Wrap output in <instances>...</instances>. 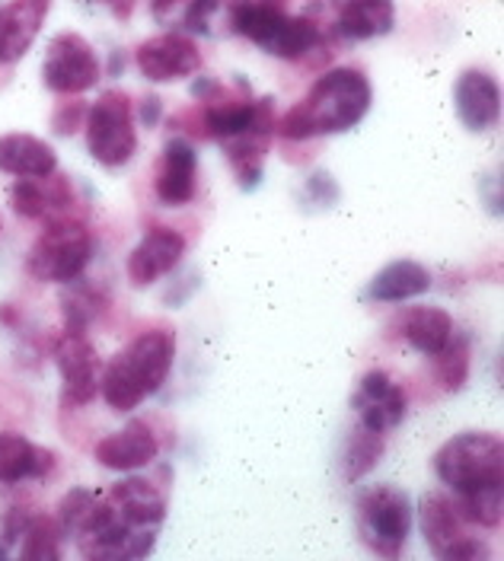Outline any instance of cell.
Segmentation results:
<instances>
[{"mask_svg": "<svg viewBox=\"0 0 504 561\" xmlns=\"http://www.w3.org/2000/svg\"><path fill=\"white\" fill-rule=\"evenodd\" d=\"M55 170H58V157L48 140L23 131L0 135V173L26 179V175H48Z\"/></svg>", "mask_w": 504, "mask_h": 561, "instance_id": "24", "label": "cell"}, {"mask_svg": "<svg viewBox=\"0 0 504 561\" xmlns=\"http://www.w3.org/2000/svg\"><path fill=\"white\" fill-rule=\"evenodd\" d=\"M51 0H7L0 7V65H16L26 58L45 26Z\"/></svg>", "mask_w": 504, "mask_h": 561, "instance_id": "17", "label": "cell"}, {"mask_svg": "<svg viewBox=\"0 0 504 561\" xmlns=\"http://www.w3.org/2000/svg\"><path fill=\"white\" fill-rule=\"evenodd\" d=\"M55 364L65 380V405H90L100 392V357L83 329H61L55 339Z\"/></svg>", "mask_w": 504, "mask_h": 561, "instance_id": "10", "label": "cell"}, {"mask_svg": "<svg viewBox=\"0 0 504 561\" xmlns=\"http://www.w3.org/2000/svg\"><path fill=\"white\" fill-rule=\"evenodd\" d=\"M419 529L428 542L437 559L444 561H479L489 559V546L472 536L467 529V520L460 517L454 497L440 494V491H428L419 501Z\"/></svg>", "mask_w": 504, "mask_h": 561, "instance_id": "8", "label": "cell"}, {"mask_svg": "<svg viewBox=\"0 0 504 561\" xmlns=\"http://www.w3.org/2000/svg\"><path fill=\"white\" fill-rule=\"evenodd\" d=\"M185 255V237L170 227H153L147 230L145 240L128 252L125 272L135 287H150L160 278H167Z\"/></svg>", "mask_w": 504, "mask_h": 561, "instance_id": "13", "label": "cell"}, {"mask_svg": "<svg viewBox=\"0 0 504 561\" xmlns=\"http://www.w3.org/2000/svg\"><path fill=\"white\" fill-rule=\"evenodd\" d=\"M103 77L100 58L93 45L77 33L55 35L45 48L42 61V83L58 96H80L93 90Z\"/></svg>", "mask_w": 504, "mask_h": 561, "instance_id": "9", "label": "cell"}, {"mask_svg": "<svg viewBox=\"0 0 504 561\" xmlns=\"http://www.w3.org/2000/svg\"><path fill=\"white\" fill-rule=\"evenodd\" d=\"M230 23L233 33L282 61H300L320 45V26L307 16L285 13L278 0H240Z\"/></svg>", "mask_w": 504, "mask_h": 561, "instance_id": "3", "label": "cell"}, {"mask_svg": "<svg viewBox=\"0 0 504 561\" xmlns=\"http://www.w3.org/2000/svg\"><path fill=\"white\" fill-rule=\"evenodd\" d=\"M160 454V444H157V434L147 427L145 421H128L125 427L106 434L96 447L93 456L103 469L112 472H138L150 466Z\"/></svg>", "mask_w": 504, "mask_h": 561, "instance_id": "16", "label": "cell"}, {"mask_svg": "<svg viewBox=\"0 0 504 561\" xmlns=\"http://www.w3.org/2000/svg\"><path fill=\"white\" fill-rule=\"evenodd\" d=\"M387 454V431H377L370 424L358 421L348 437H345V450H342V479L348 485H358L367 472H374V466L380 462V456Z\"/></svg>", "mask_w": 504, "mask_h": 561, "instance_id": "26", "label": "cell"}, {"mask_svg": "<svg viewBox=\"0 0 504 561\" xmlns=\"http://www.w3.org/2000/svg\"><path fill=\"white\" fill-rule=\"evenodd\" d=\"M58 520L65 526V536L80 542V539H87V536L115 524L118 514H115L112 501L106 497V491L73 489L58 504Z\"/></svg>", "mask_w": 504, "mask_h": 561, "instance_id": "22", "label": "cell"}, {"mask_svg": "<svg viewBox=\"0 0 504 561\" xmlns=\"http://www.w3.org/2000/svg\"><path fill=\"white\" fill-rule=\"evenodd\" d=\"M402 335L415 351L434 357L454 335V319L440 307H412L402 316Z\"/></svg>", "mask_w": 504, "mask_h": 561, "instance_id": "27", "label": "cell"}, {"mask_svg": "<svg viewBox=\"0 0 504 561\" xmlns=\"http://www.w3.org/2000/svg\"><path fill=\"white\" fill-rule=\"evenodd\" d=\"M157 108H160V103H157L153 96H147L145 103H141V118H145V125H157Z\"/></svg>", "mask_w": 504, "mask_h": 561, "instance_id": "35", "label": "cell"}, {"mask_svg": "<svg viewBox=\"0 0 504 561\" xmlns=\"http://www.w3.org/2000/svg\"><path fill=\"white\" fill-rule=\"evenodd\" d=\"M217 0H150V16L176 33H208Z\"/></svg>", "mask_w": 504, "mask_h": 561, "instance_id": "28", "label": "cell"}, {"mask_svg": "<svg viewBox=\"0 0 504 561\" xmlns=\"http://www.w3.org/2000/svg\"><path fill=\"white\" fill-rule=\"evenodd\" d=\"M100 3H106L108 10H112L118 20H128V16H131V10H135V0H100Z\"/></svg>", "mask_w": 504, "mask_h": 561, "instance_id": "34", "label": "cell"}, {"mask_svg": "<svg viewBox=\"0 0 504 561\" xmlns=\"http://www.w3.org/2000/svg\"><path fill=\"white\" fill-rule=\"evenodd\" d=\"M370 103L374 90L360 70L332 68L310 87V93L300 103L290 105L282 122H275V131L285 140L342 135L370 112Z\"/></svg>", "mask_w": 504, "mask_h": 561, "instance_id": "1", "label": "cell"}, {"mask_svg": "<svg viewBox=\"0 0 504 561\" xmlns=\"http://www.w3.org/2000/svg\"><path fill=\"white\" fill-rule=\"evenodd\" d=\"M176 360V332L147 329L118 351L100 374V392L112 412H135L153 392H160Z\"/></svg>", "mask_w": 504, "mask_h": 561, "instance_id": "2", "label": "cell"}, {"mask_svg": "<svg viewBox=\"0 0 504 561\" xmlns=\"http://www.w3.org/2000/svg\"><path fill=\"white\" fill-rule=\"evenodd\" d=\"M93 255V233L90 227L73 217L71 210L48 217L45 230L26 255V272L42 284H68L80 278Z\"/></svg>", "mask_w": 504, "mask_h": 561, "instance_id": "5", "label": "cell"}, {"mask_svg": "<svg viewBox=\"0 0 504 561\" xmlns=\"http://www.w3.org/2000/svg\"><path fill=\"white\" fill-rule=\"evenodd\" d=\"M135 65L150 83H176L202 70V51L188 33H160L147 38L135 51Z\"/></svg>", "mask_w": 504, "mask_h": 561, "instance_id": "11", "label": "cell"}, {"mask_svg": "<svg viewBox=\"0 0 504 561\" xmlns=\"http://www.w3.org/2000/svg\"><path fill=\"white\" fill-rule=\"evenodd\" d=\"M457 511L467 524L479 529H502V485L499 489H479L469 494H457Z\"/></svg>", "mask_w": 504, "mask_h": 561, "instance_id": "32", "label": "cell"}, {"mask_svg": "<svg viewBox=\"0 0 504 561\" xmlns=\"http://www.w3.org/2000/svg\"><path fill=\"white\" fill-rule=\"evenodd\" d=\"M83 118H87V105L80 103V100L58 103L55 115H51V131L61 135V138H71L77 128H83Z\"/></svg>", "mask_w": 504, "mask_h": 561, "instance_id": "33", "label": "cell"}, {"mask_svg": "<svg viewBox=\"0 0 504 561\" xmlns=\"http://www.w3.org/2000/svg\"><path fill=\"white\" fill-rule=\"evenodd\" d=\"M432 290V272L422 262L412 259H397L383 265L364 290L370 304H405Z\"/></svg>", "mask_w": 504, "mask_h": 561, "instance_id": "23", "label": "cell"}, {"mask_svg": "<svg viewBox=\"0 0 504 561\" xmlns=\"http://www.w3.org/2000/svg\"><path fill=\"white\" fill-rule=\"evenodd\" d=\"M437 479L454 491L469 494L479 489H499L504 482V444L489 431H463L454 434L434 454Z\"/></svg>", "mask_w": 504, "mask_h": 561, "instance_id": "4", "label": "cell"}, {"mask_svg": "<svg viewBox=\"0 0 504 561\" xmlns=\"http://www.w3.org/2000/svg\"><path fill=\"white\" fill-rule=\"evenodd\" d=\"M10 205L20 217L48 220V217H58V214L71 210L77 205V198H73L71 182L55 170L48 175H26V179L13 182Z\"/></svg>", "mask_w": 504, "mask_h": 561, "instance_id": "18", "label": "cell"}, {"mask_svg": "<svg viewBox=\"0 0 504 561\" xmlns=\"http://www.w3.org/2000/svg\"><path fill=\"white\" fill-rule=\"evenodd\" d=\"M106 497L112 501L118 520H125V524L160 529L167 520V497L145 476H131V479L108 485Z\"/></svg>", "mask_w": 504, "mask_h": 561, "instance_id": "20", "label": "cell"}, {"mask_svg": "<svg viewBox=\"0 0 504 561\" xmlns=\"http://www.w3.org/2000/svg\"><path fill=\"white\" fill-rule=\"evenodd\" d=\"M454 105L469 131H489L502 118V87L489 70L469 68L454 83Z\"/></svg>", "mask_w": 504, "mask_h": 561, "instance_id": "14", "label": "cell"}, {"mask_svg": "<svg viewBox=\"0 0 504 561\" xmlns=\"http://www.w3.org/2000/svg\"><path fill=\"white\" fill-rule=\"evenodd\" d=\"M272 135H275V100L265 96V100L255 103V118H252L240 135L220 140L224 144V153H227V160H230V167L237 173L240 188L252 192L262 182L265 153H268Z\"/></svg>", "mask_w": 504, "mask_h": 561, "instance_id": "12", "label": "cell"}, {"mask_svg": "<svg viewBox=\"0 0 504 561\" xmlns=\"http://www.w3.org/2000/svg\"><path fill=\"white\" fill-rule=\"evenodd\" d=\"M434 377L444 392H460L469 380V342L450 335V342L434 354Z\"/></svg>", "mask_w": 504, "mask_h": 561, "instance_id": "31", "label": "cell"}, {"mask_svg": "<svg viewBox=\"0 0 504 561\" xmlns=\"http://www.w3.org/2000/svg\"><path fill=\"white\" fill-rule=\"evenodd\" d=\"M352 409L358 412V421L377 427V431H393L399 421L409 412L405 389L383 370L364 374L358 383V392L352 396Z\"/></svg>", "mask_w": 504, "mask_h": 561, "instance_id": "15", "label": "cell"}, {"mask_svg": "<svg viewBox=\"0 0 504 561\" xmlns=\"http://www.w3.org/2000/svg\"><path fill=\"white\" fill-rule=\"evenodd\" d=\"M198 188V153L185 138H170L163 147V163L157 170L153 192L160 205L182 208L195 198Z\"/></svg>", "mask_w": 504, "mask_h": 561, "instance_id": "19", "label": "cell"}, {"mask_svg": "<svg viewBox=\"0 0 504 561\" xmlns=\"http://www.w3.org/2000/svg\"><path fill=\"white\" fill-rule=\"evenodd\" d=\"M83 138L90 157L106 167L118 170L125 167L138 150V131H135V103L122 90H108L96 103L87 108L83 118Z\"/></svg>", "mask_w": 504, "mask_h": 561, "instance_id": "7", "label": "cell"}, {"mask_svg": "<svg viewBox=\"0 0 504 561\" xmlns=\"http://www.w3.org/2000/svg\"><path fill=\"white\" fill-rule=\"evenodd\" d=\"M20 539H23V546H20L23 561H58L65 552V526L51 514L30 517Z\"/></svg>", "mask_w": 504, "mask_h": 561, "instance_id": "29", "label": "cell"}, {"mask_svg": "<svg viewBox=\"0 0 504 561\" xmlns=\"http://www.w3.org/2000/svg\"><path fill=\"white\" fill-rule=\"evenodd\" d=\"M355 520H358L360 542L380 556V559H399L409 533L415 524V507L412 497L390 482L370 485L358 494L355 501Z\"/></svg>", "mask_w": 504, "mask_h": 561, "instance_id": "6", "label": "cell"}, {"mask_svg": "<svg viewBox=\"0 0 504 561\" xmlns=\"http://www.w3.org/2000/svg\"><path fill=\"white\" fill-rule=\"evenodd\" d=\"M55 469V454L16 431H0V485L42 482Z\"/></svg>", "mask_w": 504, "mask_h": 561, "instance_id": "21", "label": "cell"}, {"mask_svg": "<svg viewBox=\"0 0 504 561\" xmlns=\"http://www.w3.org/2000/svg\"><path fill=\"white\" fill-rule=\"evenodd\" d=\"M397 3L393 0H342L339 7V33L352 42H367L393 33Z\"/></svg>", "mask_w": 504, "mask_h": 561, "instance_id": "25", "label": "cell"}, {"mask_svg": "<svg viewBox=\"0 0 504 561\" xmlns=\"http://www.w3.org/2000/svg\"><path fill=\"white\" fill-rule=\"evenodd\" d=\"M61 313H65V325L68 329H90V322L106 310V297L93 287L83 284L80 278L61 284Z\"/></svg>", "mask_w": 504, "mask_h": 561, "instance_id": "30", "label": "cell"}]
</instances>
